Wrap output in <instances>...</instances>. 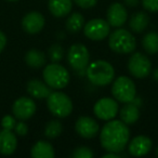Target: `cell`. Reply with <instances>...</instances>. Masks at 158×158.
<instances>
[{"instance_id": "1", "label": "cell", "mask_w": 158, "mask_h": 158, "mask_svg": "<svg viewBox=\"0 0 158 158\" xmlns=\"http://www.w3.org/2000/svg\"><path fill=\"white\" fill-rule=\"evenodd\" d=\"M130 139L128 125L121 120H108L100 132L101 145L105 151L120 153L125 149Z\"/></svg>"}, {"instance_id": "2", "label": "cell", "mask_w": 158, "mask_h": 158, "mask_svg": "<svg viewBox=\"0 0 158 158\" xmlns=\"http://www.w3.org/2000/svg\"><path fill=\"white\" fill-rule=\"evenodd\" d=\"M86 76L91 84L99 87L110 85L115 79V69L110 63L104 60H98L89 63L86 68Z\"/></svg>"}, {"instance_id": "3", "label": "cell", "mask_w": 158, "mask_h": 158, "mask_svg": "<svg viewBox=\"0 0 158 158\" xmlns=\"http://www.w3.org/2000/svg\"><path fill=\"white\" fill-rule=\"evenodd\" d=\"M108 46L110 50L118 54H129L135 50L136 41L130 31L118 28L110 34L108 38Z\"/></svg>"}, {"instance_id": "4", "label": "cell", "mask_w": 158, "mask_h": 158, "mask_svg": "<svg viewBox=\"0 0 158 158\" xmlns=\"http://www.w3.org/2000/svg\"><path fill=\"white\" fill-rule=\"evenodd\" d=\"M44 80L51 89H63L69 82V73L59 63H51L42 72Z\"/></svg>"}, {"instance_id": "5", "label": "cell", "mask_w": 158, "mask_h": 158, "mask_svg": "<svg viewBox=\"0 0 158 158\" xmlns=\"http://www.w3.org/2000/svg\"><path fill=\"white\" fill-rule=\"evenodd\" d=\"M47 106L52 115L59 118L68 117L73 112V102L67 94L61 91L51 92L47 98Z\"/></svg>"}, {"instance_id": "6", "label": "cell", "mask_w": 158, "mask_h": 158, "mask_svg": "<svg viewBox=\"0 0 158 158\" xmlns=\"http://www.w3.org/2000/svg\"><path fill=\"white\" fill-rule=\"evenodd\" d=\"M112 94L115 100L121 103L133 102L136 95V88L133 80L127 76H119L113 82Z\"/></svg>"}, {"instance_id": "7", "label": "cell", "mask_w": 158, "mask_h": 158, "mask_svg": "<svg viewBox=\"0 0 158 158\" xmlns=\"http://www.w3.org/2000/svg\"><path fill=\"white\" fill-rule=\"evenodd\" d=\"M67 62L76 72L86 73V68L90 62V53L85 44H74L67 52Z\"/></svg>"}, {"instance_id": "8", "label": "cell", "mask_w": 158, "mask_h": 158, "mask_svg": "<svg viewBox=\"0 0 158 158\" xmlns=\"http://www.w3.org/2000/svg\"><path fill=\"white\" fill-rule=\"evenodd\" d=\"M129 73L135 78H145L152 72V63L146 55L135 52L130 56L128 61Z\"/></svg>"}, {"instance_id": "9", "label": "cell", "mask_w": 158, "mask_h": 158, "mask_svg": "<svg viewBox=\"0 0 158 158\" xmlns=\"http://www.w3.org/2000/svg\"><path fill=\"white\" fill-rule=\"evenodd\" d=\"M110 24L103 19H93L84 26V34L87 38L94 41L105 39L110 34Z\"/></svg>"}, {"instance_id": "10", "label": "cell", "mask_w": 158, "mask_h": 158, "mask_svg": "<svg viewBox=\"0 0 158 158\" xmlns=\"http://www.w3.org/2000/svg\"><path fill=\"white\" fill-rule=\"evenodd\" d=\"M93 112L101 120H112L118 113V103L112 98H102L94 104Z\"/></svg>"}, {"instance_id": "11", "label": "cell", "mask_w": 158, "mask_h": 158, "mask_svg": "<svg viewBox=\"0 0 158 158\" xmlns=\"http://www.w3.org/2000/svg\"><path fill=\"white\" fill-rule=\"evenodd\" d=\"M12 112L15 118L20 120H27L36 113V103L33 99L26 97L19 98L12 106Z\"/></svg>"}, {"instance_id": "12", "label": "cell", "mask_w": 158, "mask_h": 158, "mask_svg": "<svg viewBox=\"0 0 158 158\" xmlns=\"http://www.w3.org/2000/svg\"><path fill=\"white\" fill-rule=\"evenodd\" d=\"M75 129L78 135L84 139H93L99 134L100 127L97 120L88 116L79 117L75 123Z\"/></svg>"}, {"instance_id": "13", "label": "cell", "mask_w": 158, "mask_h": 158, "mask_svg": "<svg viewBox=\"0 0 158 158\" xmlns=\"http://www.w3.org/2000/svg\"><path fill=\"white\" fill-rule=\"evenodd\" d=\"M128 19V13L125 6L123 3L115 2L110 6L106 12V20H107L110 26L115 28H119L126 23Z\"/></svg>"}, {"instance_id": "14", "label": "cell", "mask_w": 158, "mask_h": 158, "mask_svg": "<svg viewBox=\"0 0 158 158\" xmlns=\"http://www.w3.org/2000/svg\"><path fill=\"white\" fill-rule=\"evenodd\" d=\"M44 26V16L37 11L27 13L22 20V27L26 33L35 35L42 31Z\"/></svg>"}, {"instance_id": "15", "label": "cell", "mask_w": 158, "mask_h": 158, "mask_svg": "<svg viewBox=\"0 0 158 158\" xmlns=\"http://www.w3.org/2000/svg\"><path fill=\"white\" fill-rule=\"evenodd\" d=\"M152 148V140L146 135H138L133 138L129 143L128 152L130 155L140 157L144 156L151 151Z\"/></svg>"}, {"instance_id": "16", "label": "cell", "mask_w": 158, "mask_h": 158, "mask_svg": "<svg viewBox=\"0 0 158 158\" xmlns=\"http://www.w3.org/2000/svg\"><path fill=\"white\" fill-rule=\"evenodd\" d=\"M18 146L16 136L11 130L2 129L0 131V154L6 156L12 155Z\"/></svg>"}, {"instance_id": "17", "label": "cell", "mask_w": 158, "mask_h": 158, "mask_svg": "<svg viewBox=\"0 0 158 158\" xmlns=\"http://www.w3.org/2000/svg\"><path fill=\"white\" fill-rule=\"evenodd\" d=\"M27 92L29 93L31 98H35L38 100L47 99L52 91L51 88L46 84V82L41 81L39 79H31L27 82Z\"/></svg>"}, {"instance_id": "18", "label": "cell", "mask_w": 158, "mask_h": 158, "mask_svg": "<svg viewBox=\"0 0 158 158\" xmlns=\"http://www.w3.org/2000/svg\"><path fill=\"white\" fill-rule=\"evenodd\" d=\"M49 11L55 18H64L73 8V0H49Z\"/></svg>"}, {"instance_id": "19", "label": "cell", "mask_w": 158, "mask_h": 158, "mask_svg": "<svg viewBox=\"0 0 158 158\" xmlns=\"http://www.w3.org/2000/svg\"><path fill=\"white\" fill-rule=\"evenodd\" d=\"M119 116H120V120L126 125H133L138 121L139 117H140V110H139L138 106L132 102L125 103V105L121 107L120 112H119Z\"/></svg>"}, {"instance_id": "20", "label": "cell", "mask_w": 158, "mask_h": 158, "mask_svg": "<svg viewBox=\"0 0 158 158\" xmlns=\"http://www.w3.org/2000/svg\"><path fill=\"white\" fill-rule=\"evenodd\" d=\"M31 155L34 158H53L54 149L52 145L47 141H38L31 147Z\"/></svg>"}, {"instance_id": "21", "label": "cell", "mask_w": 158, "mask_h": 158, "mask_svg": "<svg viewBox=\"0 0 158 158\" xmlns=\"http://www.w3.org/2000/svg\"><path fill=\"white\" fill-rule=\"evenodd\" d=\"M149 24V18L145 12H138L130 18L129 26L132 31L140 34L147 28Z\"/></svg>"}, {"instance_id": "22", "label": "cell", "mask_w": 158, "mask_h": 158, "mask_svg": "<svg viewBox=\"0 0 158 158\" xmlns=\"http://www.w3.org/2000/svg\"><path fill=\"white\" fill-rule=\"evenodd\" d=\"M25 62L31 68H40L46 64V54L37 49H31L25 55Z\"/></svg>"}, {"instance_id": "23", "label": "cell", "mask_w": 158, "mask_h": 158, "mask_svg": "<svg viewBox=\"0 0 158 158\" xmlns=\"http://www.w3.org/2000/svg\"><path fill=\"white\" fill-rule=\"evenodd\" d=\"M65 25H66V29H67L70 34H76L84 28L85 19H84V16L81 15V13L75 12V13H73L72 15L66 20Z\"/></svg>"}, {"instance_id": "24", "label": "cell", "mask_w": 158, "mask_h": 158, "mask_svg": "<svg viewBox=\"0 0 158 158\" xmlns=\"http://www.w3.org/2000/svg\"><path fill=\"white\" fill-rule=\"evenodd\" d=\"M142 46L148 54L158 53V34L155 31L147 33L142 39Z\"/></svg>"}, {"instance_id": "25", "label": "cell", "mask_w": 158, "mask_h": 158, "mask_svg": "<svg viewBox=\"0 0 158 158\" xmlns=\"http://www.w3.org/2000/svg\"><path fill=\"white\" fill-rule=\"evenodd\" d=\"M63 131V125L60 120H51L44 128V135L48 139H55Z\"/></svg>"}, {"instance_id": "26", "label": "cell", "mask_w": 158, "mask_h": 158, "mask_svg": "<svg viewBox=\"0 0 158 158\" xmlns=\"http://www.w3.org/2000/svg\"><path fill=\"white\" fill-rule=\"evenodd\" d=\"M48 55H49V59L51 60L52 63H60V62L63 60V56H64L63 47L59 44H52V46L49 48Z\"/></svg>"}, {"instance_id": "27", "label": "cell", "mask_w": 158, "mask_h": 158, "mask_svg": "<svg viewBox=\"0 0 158 158\" xmlns=\"http://www.w3.org/2000/svg\"><path fill=\"white\" fill-rule=\"evenodd\" d=\"M72 157L74 158H92L93 152L87 146H79L72 153Z\"/></svg>"}, {"instance_id": "28", "label": "cell", "mask_w": 158, "mask_h": 158, "mask_svg": "<svg viewBox=\"0 0 158 158\" xmlns=\"http://www.w3.org/2000/svg\"><path fill=\"white\" fill-rule=\"evenodd\" d=\"M16 125L15 117L11 116V115H6L5 117L1 120V126H2V129L6 130H14V127Z\"/></svg>"}, {"instance_id": "29", "label": "cell", "mask_w": 158, "mask_h": 158, "mask_svg": "<svg viewBox=\"0 0 158 158\" xmlns=\"http://www.w3.org/2000/svg\"><path fill=\"white\" fill-rule=\"evenodd\" d=\"M142 5L144 9L149 12L158 11V0H142Z\"/></svg>"}, {"instance_id": "30", "label": "cell", "mask_w": 158, "mask_h": 158, "mask_svg": "<svg viewBox=\"0 0 158 158\" xmlns=\"http://www.w3.org/2000/svg\"><path fill=\"white\" fill-rule=\"evenodd\" d=\"M74 2L81 9H90L98 3V0H74Z\"/></svg>"}, {"instance_id": "31", "label": "cell", "mask_w": 158, "mask_h": 158, "mask_svg": "<svg viewBox=\"0 0 158 158\" xmlns=\"http://www.w3.org/2000/svg\"><path fill=\"white\" fill-rule=\"evenodd\" d=\"M14 131H15V133L18 134V135L24 136V135H26L27 132H28V126L25 123H23V121L16 123L15 127H14Z\"/></svg>"}, {"instance_id": "32", "label": "cell", "mask_w": 158, "mask_h": 158, "mask_svg": "<svg viewBox=\"0 0 158 158\" xmlns=\"http://www.w3.org/2000/svg\"><path fill=\"white\" fill-rule=\"evenodd\" d=\"M6 44H7V37L2 31H0V53L3 51Z\"/></svg>"}, {"instance_id": "33", "label": "cell", "mask_w": 158, "mask_h": 158, "mask_svg": "<svg viewBox=\"0 0 158 158\" xmlns=\"http://www.w3.org/2000/svg\"><path fill=\"white\" fill-rule=\"evenodd\" d=\"M123 2H125V5H127L128 7H136V6L139 5V2H140V0H123Z\"/></svg>"}, {"instance_id": "34", "label": "cell", "mask_w": 158, "mask_h": 158, "mask_svg": "<svg viewBox=\"0 0 158 158\" xmlns=\"http://www.w3.org/2000/svg\"><path fill=\"white\" fill-rule=\"evenodd\" d=\"M153 78L155 81L158 82V68H156V69L153 72Z\"/></svg>"}, {"instance_id": "35", "label": "cell", "mask_w": 158, "mask_h": 158, "mask_svg": "<svg viewBox=\"0 0 158 158\" xmlns=\"http://www.w3.org/2000/svg\"><path fill=\"white\" fill-rule=\"evenodd\" d=\"M156 155L158 156V147H157V148H156Z\"/></svg>"}, {"instance_id": "36", "label": "cell", "mask_w": 158, "mask_h": 158, "mask_svg": "<svg viewBox=\"0 0 158 158\" xmlns=\"http://www.w3.org/2000/svg\"><path fill=\"white\" fill-rule=\"evenodd\" d=\"M10 1H16V0H10Z\"/></svg>"}]
</instances>
